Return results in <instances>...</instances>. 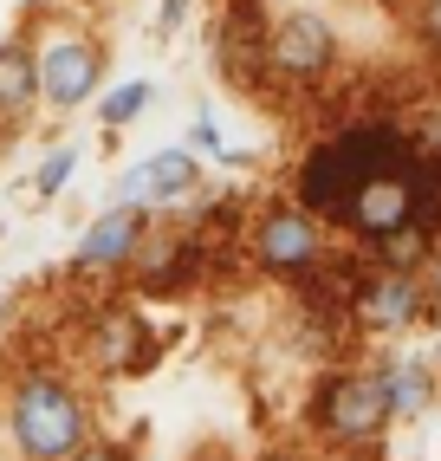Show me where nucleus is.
<instances>
[{
  "label": "nucleus",
  "instance_id": "obj_1",
  "mask_svg": "<svg viewBox=\"0 0 441 461\" xmlns=\"http://www.w3.org/2000/svg\"><path fill=\"white\" fill-rule=\"evenodd\" d=\"M299 202L319 221L357 228L383 248V267L409 273L422 240L441 228V163H428L396 124H351L305 149Z\"/></svg>",
  "mask_w": 441,
  "mask_h": 461
},
{
  "label": "nucleus",
  "instance_id": "obj_2",
  "mask_svg": "<svg viewBox=\"0 0 441 461\" xmlns=\"http://www.w3.org/2000/svg\"><path fill=\"white\" fill-rule=\"evenodd\" d=\"M14 436H20V448L33 455V461L78 455V442H85V410H78V396H72L66 384H52V377L26 384V390L14 396Z\"/></svg>",
  "mask_w": 441,
  "mask_h": 461
},
{
  "label": "nucleus",
  "instance_id": "obj_3",
  "mask_svg": "<svg viewBox=\"0 0 441 461\" xmlns=\"http://www.w3.org/2000/svg\"><path fill=\"white\" fill-rule=\"evenodd\" d=\"M319 422L338 442H370L390 422V377H338L319 396Z\"/></svg>",
  "mask_w": 441,
  "mask_h": 461
},
{
  "label": "nucleus",
  "instance_id": "obj_4",
  "mask_svg": "<svg viewBox=\"0 0 441 461\" xmlns=\"http://www.w3.org/2000/svg\"><path fill=\"white\" fill-rule=\"evenodd\" d=\"M254 254L273 273H305V267L325 260V234H319V221H311L305 208H279V214H266L254 228Z\"/></svg>",
  "mask_w": 441,
  "mask_h": 461
},
{
  "label": "nucleus",
  "instance_id": "obj_5",
  "mask_svg": "<svg viewBox=\"0 0 441 461\" xmlns=\"http://www.w3.org/2000/svg\"><path fill=\"white\" fill-rule=\"evenodd\" d=\"M33 66H40V91H46L58 111H72V104L91 98V85H98V66H104V59H98V46H91V40H52Z\"/></svg>",
  "mask_w": 441,
  "mask_h": 461
},
{
  "label": "nucleus",
  "instance_id": "obj_6",
  "mask_svg": "<svg viewBox=\"0 0 441 461\" xmlns=\"http://www.w3.org/2000/svg\"><path fill=\"white\" fill-rule=\"evenodd\" d=\"M357 319L370 325V331H402L409 319L422 312V286L409 280V273H396V267H383V273H370V280L357 286Z\"/></svg>",
  "mask_w": 441,
  "mask_h": 461
},
{
  "label": "nucleus",
  "instance_id": "obj_7",
  "mask_svg": "<svg viewBox=\"0 0 441 461\" xmlns=\"http://www.w3.org/2000/svg\"><path fill=\"white\" fill-rule=\"evenodd\" d=\"M266 59H273V72H286V78H319L331 66V26L311 20V14H299V20H286L273 33Z\"/></svg>",
  "mask_w": 441,
  "mask_h": 461
},
{
  "label": "nucleus",
  "instance_id": "obj_8",
  "mask_svg": "<svg viewBox=\"0 0 441 461\" xmlns=\"http://www.w3.org/2000/svg\"><path fill=\"white\" fill-rule=\"evenodd\" d=\"M137 240H143V214L123 202V208H111L104 221L85 234L78 267H117V260H130V254H137Z\"/></svg>",
  "mask_w": 441,
  "mask_h": 461
},
{
  "label": "nucleus",
  "instance_id": "obj_9",
  "mask_svg": "<svg viewBox=\"0 0 441 461\" xmlns=\"http://www.w3.org/2000/svg\"><path fill=\"white\" fill-rule=\"evenodd\" d=\"M182 189H195V163L182 149H163V157H149L143 169L123 176V195L130 202H163V195H182Z\"/></svg>",
  "mask_w": 441,
  "mask_h": 461
},
{
  "label": "nucleus",
  "instance_id": "obj_10",
  "mask_svg": "<svg viewBox=\"0 0 441 461\" xmlns=\"http://www.w3.org/2000/svg\"><path fill=\"white\" fill-rule=\"evenodd\" d=\"M33 98H40V66H33V52H26L20 40H7L0 46V111L20 117Z\"/></svg>",
  "mask_w": 441,
  "mask_h": 461
},
{
  "label": "nucleus",
  "instance_id": "obj_11",
  "mask_svg": "<svg viewBox=\"0 0 441 461\" xmlns=\"http://www.w3.org/2000/svg\"><path fill=\"white\" fill-rule=\"evenodd\" d=\"M130 260H137V273H143V286H169L176 267H182V240H149V248L137 240Z\"/></svg>",
  "mask_w": 441,
  "mask_h": 461
},
{
  "label": "nucleus",
  "instance_id": "obj_12",
  "mask_svg": "<svg viewBox=\"0 0 441 461\" xmlns=\"http://www.w3.org/2000/svg\"><path fill=\"white\" fill-rule=\"evenodd\" d=\"M130 345H143L137 319H123V312H117V319L98 325V357H104V364H123V357H130Z\"/></svg>",
  "mask_w": 441,
  "mask_h": 461
},
{
  "label": "nucleus",
  "instance_id": "obj_13",
  "mask_svg": "<svg viewBox=\"0 0 441 461\" xmlns=\"http://www.w3.org/2000/svg\"><path fill=\"white\" fill-rule=\"evenodd\" d=\"M422 403H428V377L416 371V364H409V371L390 377V416H396V410L409 416V410H422Z\"/></svg>",
  "mask_w": 441,
  "mask_h": 461
},
{
  "label": "nucleus",
  "instance_id": "obj_14",
  "mask_svg": "<svg viewBox=\"0 0 441 461\" xmlns=\"http://www.w3.org/2000/svg\"><path fill=\"white\" fill-rule=\"evenodd\" d=\"M143 98H149V85H123L117 98L104 104V124H130V117L143 111Z\"/></svg>",
  "mask_w": 441,
  "mask_h": 461
},
{
  "label": "nucleus",
  "instance_id": "obj_15",
  "mask_svg": "<svg viewBox=\"0 0 441 461\" xmlns=\"http://www.w3.org/2000/svg\"><path fill=\"white\" fill-rule=\"evenodd\" d=\"M409 137H416V149H422V157H428V163H441V111H428V117H416V131H409Z\"/></svg>",
  "mask_w": 441,
  "mask_h": 461
},
{
  "label": "nucleus",
  "instance_id": "obj_16",
  "mask_svg": "<svg viewBox=\"0 0 441 461\" xmlns=\"http://www.w3.org/2000/svg\"><path fill=\"white\" fill-rule=\"evenodd\" d=\"M416 286H422V299H441V248H428V254H422Z\"/></svg>",
  "mask_w": 441,
  "mask_h": 461
},
{
  "label": "nucleus",
  "instance_id": "obj_17",
  "mask_svg": "<svg viewBox=\"0 0 441 461\" xmlns=\"http://www.w3.org/2000/svg\"><path fill=\"white\" fill-rule=\"evenodd\" d=\"M66 176H72V149H58V157H52V163L40 169V189L52 195V189H58V182H66Z\"/></svg>",
  "mask_w": 441,
  "mask_h": 461
},
{
  "label": "nucleus",
  "instance_id": "obj_18",
  "mask_svg": "<svg viewBox=\"0 0 441 461\" xmlns=\"http://www.w3.org/2000/svg\"><path fill=\"white\" fill-rule=\"evenodd\" d=\"M72 461H123V455H117V448H111V442H98V448H78V455H72Z\"/></svg>",
  "mask_w": 441,
  "mask_h": 461
},
{
  "label": "nucleus",
  "instance_id": "obj_19",
  "mask_svg": "<svg viewBox=\"0 0 441 461\" xmlns=\"http://www.w3.org/2000/svg\"><path fill=\"white\" fill-rule=\"evenodd\" d=\"M422 33H435V40H441V0H428V7H422Z\"/></svg>",
  "mask_w": 441,
  "mask_h": 461
}]
</instances>
